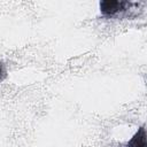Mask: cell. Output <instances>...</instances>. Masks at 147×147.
<instances>
[{"mask_svg": "<svg viewBox=\"0 0 147 147\" xmlns=\"http://www.w3.org/2000/svg\"><path fill=\"white\" fill-rule=\"evenodd\" d=\"M7 76V72H6V68H5V64L2 62H0V82L3 80Z\"/></svg>", "mask_w": 147, "mask_h": 147, "instance_id": "cell-3", "label": "cell"}, {"mask_svg": "<svg viewBox=\"0 0 147 147\" xmlns=\"http://www.w3.org/2000/svg\"><path fill=\"white\" fill-rule=\"evenodd\" d=\"M126 147H146V131L145 126H141L133 138L127 142Z\"/></svg>", "mask_w": 147, "mask_h": 147, "instance_id": "cell-2", "label": "cell"}, {"mask_svg": "<svg viewBox=\"0 0 147 147\" xmlns=\"http://www.w3.org/2000/svg\"><path fill=\"white\" fill-rule=\"evenodd\" d=\"M131 5L132 3L129 1H101L100 11L107 17H113L122 11L127 10Z\"/></svg>", "mask_w": 147, "mask_h": 147, "instance_id": "cell-1", "label": "cell"}]
</instances>
